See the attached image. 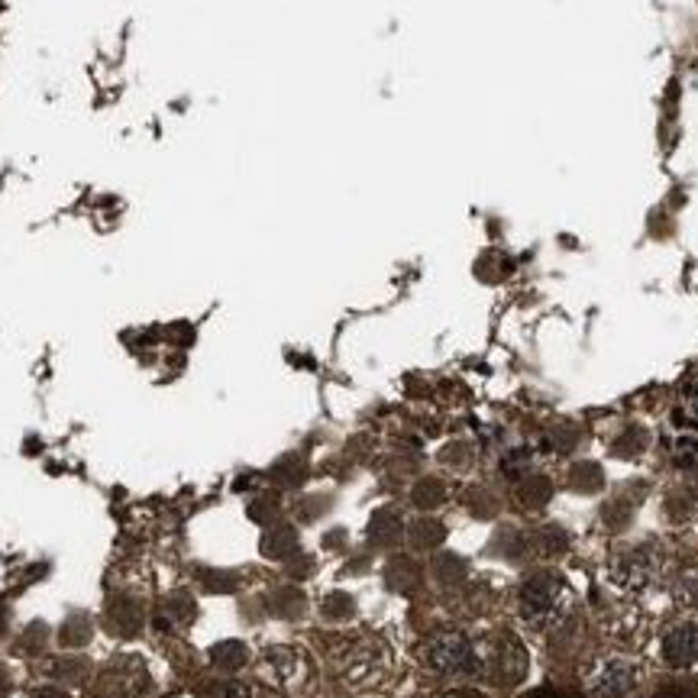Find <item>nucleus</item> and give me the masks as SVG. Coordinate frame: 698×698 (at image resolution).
<instances>
[{
    "mask_svg": "<svg viewBox=\"0 0 698 698\" xmlns=\"http://www.w3.org/2000/svg\"><path fill=\"white\" fill-rule=\"evenodd\" d=\"M424 660L434 673L446 679H479L485 676V656L466 634L443 631L424 647Z\"/></svg>",
    "mask_w": 698,
    "mask_h": 698,
    "instance_id": "obj_1",
    "label": "nucleus"
},
{
    "mask_svg": "<svg viewBox=\"0 0 698 698\" xmlns=\"http://www.w3.org/2000/svg\"><path fill=\"white\" fill-rule=\"evenodd\" d=\"M388 647L379 640H356L340 656V676L353 689H375L388 676Z\"/></svg>",
    "mask_w": 698,
    "mask_h": 698,
    "instance_id": "obj_2",
    "label": "nucleus"
},
{
    "mask_svg": "<svg viewBox=\"0 0 698 698\" xmlns=\"http://www.w3.org/2000/svg\"><path fill=\"white\" fill-rule=\"evenodd\" d=\"M640 682H644V669L627 656H608L598 660L589 676H585V689L592 698H631Z\"/></svg>",
    "mask_w": 698,
    "mask_h": 698,
    "instance_id": "obj_3",
    "label": "nucleus"
},
{
    "mask_svg": "<svg viewBox=\"0 0 698 698\" xmlns=\"http://www.w3.org/2000/svg\"><path fill=\"white\" fill-rule=\"evenodd\" d=\"M566 605V589L563 582L550 576V572H540V576L527 579L521 589V618L534 627H547L563 614Z\"/></svg>",
    "mask_w": 698,
    "mask_h": 698,
    "instance_id": "obj_4",
    "label": "nucleus"
},
{
    "mask_svg": "<svg viewBox=\"0 0 698 698\" xmlns=\"http://www.w3.org/2000/svg\"><path fill=\"white\" fill-rule=\"evenodd\" d=\"M660 656L673 669H698V624L669 627L660 644Z\"/></svg>",
    "mask_w": 698,
    "mask_h": 698,
    "instance_id": "obj_5",
    "label": "nucleus"
},
{
    "mask_svg": "<svg viewBox=\"0 0 698 698\" xmlns=\"http://www.w3.org/2000/svg\"><path fill=\"white\" fill-rule=\"evenodd\" d=\"M259 673L272 682V686H295V682L301 679L304 673V663H301V656L291 650V647H272V650H265L262 656V663H259Z\"/></svg>",
    "mask_w": 698,
    "mask_h": 698,
    "instance_id": "obj_6",
    "label": "nucleus"
},
{
    "mask_svg": "<svg viewBox=\"0 0 698 698\" xmlns=\"http://www.w3.org/2000/svg\"><path fill=\"white\" fill-rule=\"evenodd\" d=\"M107 631L117 634V637H136L139 631H143L146 624V611L139 602H133V598H117V602H110L107 608Z\"/></svg>",
    "mask_w": 698,
    "mask_h": 698,
    "instance_id": "obj_7",
    "label": "nucleus"
},
{
    "mask_svg": "<svg viewBox=\"0 0 698 698\" xmlns=\"http://www.w3.org/2000/svg\"><path fill=\"white\" fill-rule=\"evenodd\" d=\"M656 569H660V560H656V550H653V547H640V550H634V553L624 556L618 576H621L624 585H631V589H640V585H647V582L656 576Z\"/></svg>",
    "mask_w": 698,
    "mask_h": 698,
    "instance_id": "obj_8",
    "label": "nucleus"
},
{
    "mask_svg": "<svg viewBox=\"0 0 698 698\" xmlns=\"http://www.w3.org/2000/svg\"><path fill=\"white\" fill-rule=\"evenodd\" d=\"M191 618H194V598L188 592H175V595L165 598L156 624L159 627H185V624H191Z\"/></svg>",
    "mask_w": 698,
    "mask_h": 698,
    "instance_id": "obj_9",
    "label": "nucleus"
},
{
    "mask_svg": "<svg viewBox=\"0 0 698 698\" xmlns=\"http://www.w3.org/2000/svg\"><path fill=\"white\" fill-rule=\"evenodd\" d=\"M262 553L265 556H272V560H288V556H295L298 553V534H295V527H272L269 534L262 537Z\"/></svg>",
    "mask_w": 698,
    "mask_h": 698,
    "instance_id": "obj_10",
    "label": "nucleus"
},
{
    "mask_svg": "<svg viewBox=\"0 0 698 698\" xmlns=\"http://www.w3.org/2000/svg\"><path fill=\"white\" fill-rule=\"evenodd\" d=\"M46 673L59 682H72V686H78V682L88 679L91 666H88V660H81V656H59V660H49Z\"/></svg>",
    "mask_w": 698,
    "mask_h": 698,
    "instance_id": "obj_11",
    "label": "nucleus"
},
{
    "mask_svg": "<svg viewBox=\"0 0 698 698\" xmlns=\"http://www.w3.org/2000/svg\"><path fill=\"white\" fill-rule=\"evenodd\" d=\"M246 660H249V653L240 640H223V644L211 650V663L223 669V673H236L240 666H246Z\"/></svg>",
    "mask_w": 698,
    "mask_h": 698,
    "instance_id": "obj_12",
    "label": "nucleus"
},
{
    "mask_svg": "<svg viewBox=\"0 0 698 698\" xmlns=\"http://www.w3.org/2000/svg\"><path fill=\"white\" fill-rule=\"evenodd\" d=\"M91 634H94V624H91V618L88 614H72V618H68L65 624H62V647H85L88 640H91Z\"/></svg>",
    "mask_w": 698,
    "mask_h": 698,
    "instance_id": "obj_13",
    "label": "nucleus"
},
{
    "mask_svg": "<svg viewBox=\"0 0 698 698\" xmlns=\"http://www.w3.org/2000/svg\"><path fill=\"white\" fill-rule=\"evenodd\" d=\"M408 540H411L414 550H434V547H440V543H443V524L430 521V518L417 521V524L408 530Z\"/></svg>",
    "mask_w": 698,
    "mask_h": 698,
    "instance_id": "obj_14",
    "label": "nucleus"
},
{
    "mask_svg": "<svg viewBox=\"0 0 698 698\" xmlns=\"http://www.w3.org/2000/svg\"><path fill=\"white\" fill-rule=\"evenodd\" d=\"M369 537L372 543H382V547H392V543L401 540V521L395 514H375V521L369 524Z\"/></svg>",
    "mask_w": 698,
    "mask_h": 698,
    "instance_id": "obj_15",
    "label": "nucleus"
},
{
    "mask_svg": "<svg viewBox=\"0 0 698 698\" xmlns=\"http://www.w3.org/2000/svg\"><path fill=\"white\" fill-rule=\"evenodd\" d=\"M388 585L398 592H408L417 585V566L411 560H395L392 566H388Z\"/></svg>",
    "mask_w": 698,
    "mask_h": 698,
    "instance_id": "obj_16",
    "label": "nucleus"
},
{
    "mask_svg": "<svg viewBox=\"0 0 698 698\" xmlns=\"http://www.w3.org/2000/svg\"><path fill=\"white\" fill-rule=\"evenodd\" d=\"M443 501V485L437 479H424L421 485L414 488V505L421 508H437Z\"/></svg>",
    "mask_w": 698,
    "mask_h": 698,
    "instance_id": "obj_17",
    "label": "nucleus"
},
{
    "mask_svg": "<svg viewBox=\"0 0 698 698\" xmlns=\"http://www.w3.org/2000/svg\"><path fill=\"white\" fill-rule=\"evenodd\" d=\"M204 698H249V689L236 679H220V682H211V686H207Z\"/></svg>",
    "mask_w": 698,
    "mask_h": 698,
    "instance_id": "obj_18",
    "label": "nucleus"
},
{
    "mask_svg": "<svg viewBox=\"0 0 698 698\" xmlns=\"http://www.w3.org/2000/svg\"><path fill=\"white\" fill-rule=\"evenodd\" d=\"M301 608H304V598L295 589H282V592L272 598V611L275 614H285V618H288V614H298Z\"/></svg>",
    "mask_w": 698,
    "mask_h": 698,
    "instance_id": "obj_19",
    "label": "nucleus"
},
{
    "mask_svg": "<svg viewBox=\"0 0 698 698\" xmlns=\"http://www.w3.org/2000/svg\"><path fill=\"white\" fill-rule=\"evenodd\" d=\"M46 637H49L46 624H30V627H26V634L20 637V647L26 653H39V650L46 647Z\"/></svg>",
    "mask_w": 698,
    "mask_h": 698,
    "instance_id": "obj_20",
    "label": "nucleus"
},
{
    "mask_svg": "<svg viewBox=\"0 0 698 698\" xmlns=\"http://www.w3.org/2000/svg\"><path fill=\"white\" fill-rule=\"evenodd\" d=\"M249 514H253V521L269 524V521H275V514H278V501L275 498H256L253 505H249Z\"/></svg>",
    "mask_w": 698,
    "mask_h": 698,
    "instance_id": "obj_21",
    "label": "nucleus"
},
{
    "mask_svg": "<svg viewBox=\"0 0 698 698\" xmlns=\"http://www.w3.org/2000/svg\"><path fill=\"white\" fill-rule=\"evenodd\" d=\"M463 560H459V556H450V553H443L440 560H437V572H440V579H446V582H453V579H459L463 576Z\"/></svg>",
    "mask_w": 698,
    "mask_h": 698,
    "instance_id": "obj_22",
    "label": "nucleus"
},
{
    "mask_svg": "<svg viewBox=\"0 0 698 698\" xmlns=\"http://www.w3.org/2000/svg\"><path fill=\"white\" fill-rule=\"evenodd\" d=\"M204 589L207 592H233L236 589V579L233 576H217V572H207V576H204Z\"/></svg>",
    "mask_w": 698,
    "mask_h": 698,
    "instance_id": "obj_23",
    "label": "nucleus"
},
{
    "mask_svg": "<svg viewBox=\"0 0 698 698\" xmlns=\"http://www.w3.org/2000/svg\"><path fill=\"white\" fill-rule=\"evenodd\" d=\"M327 614H333V618H346L349 611H353V602H349L346 595H330L327 598V605H324Z\"/></svg>",
    "mask_w": 698,
    "mask_h": 698,
    "instance_id": "obj_24",
    "label": "nucleus"
},
{
    "mask_svg": "<svg viewBox=\"0 0 698 698\" xmlns=\"http://www.w3.org/2000/svg\"><path fill=\"white\" fill-rule=\"evenodd\" d=\"M698 453V443L695 440H679L676 443V456H679V463H692V456Z\"/></svg>",
    "mask_w": 698,
    "mask_h": 698,
    "instance_id": "obj_25",
    "label": "nucleus"
},
{
    "mask_svg": "<svg viewBox=\"0 0 698 698\" xmlns=\"http://www.w3.org/2000/svg\"><path fill=\"white\" fill-rule=\"evenodd\" d=\"M30 698H72V695L62 692V689H55V686H43V689H36Z\"/></svg>",
    "mask_w": 698,
    "mask_h": 698,
    "instance_id": "obj_26",
    "label": "nucleus"
},
{
    "mask_svg": "<svg viewBox=\"0 0 698 698\" xmlns=\"http://www.w3.org/2000/svg\"><path fill=\"white\" fill-rule=\"evenodd\" d=\"M527 698H566V695H560V692H553V689H540V692H530Z\"/></svg>",
    "mask_w": 698,
    "mask_h": 698,
    "instance_id": "obj_27",
    "label": "nucleus"
},
{
    "mask_svg": "<svg viewBox=\"0 0 698 698\" xmlns=\"http://www.w3.org/2000/svg\"><path fill=\"white\" fill-rule=\"evenodd\" d=\"M656 698H692L689 692H682V689H666V692H660Z\"/></svg>",
    "mask_w": 698,
    "mask_h": 698,
    "instance_id": "obj_28",
    "label": "nucleus"
},
{
    "mask_svg": "<svg viewBox=\"0 0 698 698\" xmlns=\"http://www.w3.org/2000/svg\"><path fill=\"white\" fill-rule=\"evenodd\" d=\"M7 689H10V679H7V673H4V669H0V698L7 695Z\"/></svg>",
    "mask_w": 698,
    "mask_h": 698,
    "instance_id": "obj_29",
    "label": "nucleus"
},
{
    "mask_svg": "<svg viewBox=\"0 0 698 698\" xmlns=\"http://www.w3.org/2000/svg\"><path fill=\"white\" fill-rule=\"evenodd\" d=\"M4 624H7V608L0 605V631H4Z\"/></svg>",
    "mask_w": 698,
    "mask_h": 698,
    "instance_id": "obj_30",
    "label": "nucleus"
}]
</instances>
